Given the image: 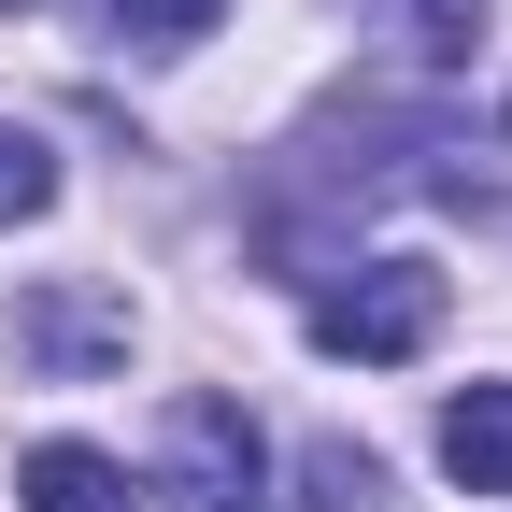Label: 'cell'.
<instances>
[{
	"mask_svg": "<svg viewBox=\"0 0 512 512\" xmlns=\"http://www.w3.org/2000/svg\"><path fill=\"white\" fill-rule=\"evenodd\" d=\"M313 342H328V356H356V370L427 356V342H441V271H427V256H370V271L313 285Z\"/></svg>",
	"mask_w": 512,
	"mask_h": 512,
	"instance_id": "cell-1",
	"label": "cell"
},
{
	"mask_svg": "<svg viewBox=\"0 0 512 512\" xmlns=\"http://www.w3.org/2000/svg\"><path fill=\"white\" fill-rule=\"evenodd\" d=\"M157 498H171V512H242V498H256V427H242V399H171V427H157Z\"/></svg>",
	"mask_w": 512,
	"mask_h": 512,
	"instance_id": "cell-2",
	"label": "cell"
},
{
	"mask_svg": "<svg viewBox=\"0 0 512 512\" xmlns=\"http://www.w3.org/2000/svg\"><path fill=\"white\" fill-rule=\"evenodd\" d=\"M15 356H29V370H100V356H128V299H100V285H43V299L15 313Z\"/></svg>",
	"mask_w": 512,
	"mask_h": 512,
	"instance_id": "cell-3",
	"label": "cell"
},
{
	"mask_svg": "<svg viewBox=\"0 0 512 512\" xmlns=\"http://www.w3.org/2000/svg\"><path fill=\"white\" fill-rule=\"evenodd\" d=\"M441 470L470 498H512V384H470V399H441Z\"/></svg>",
	"mask_w": 512,
	"mask_h": 512,
	"instance_id": "cell-4",
	"label": "cell"
},
{
	"mask_svg": "<svg viewBox=\"0 0 512 512\" xmlns=\"http://www.w3.org/2000/svg\"><path fill=\"white\" fill-rule=\"evenodd\" d=\"M15 512H128V470L86 456V441H43V456L15 470Z\"/></svg>",
	"mask_w": 512,
	"mask_h": 512,
	"instance_id": "cell-5",
	"label": "cell"
},
{
	"mask_svg": "<svg viewBox=\"0 0 512 512\" xmlns=\"http://www.w3.org/2000/svg\"><path fill=\"white\" fill-rule=\"evenodd\" d=\"M57 200V157H43V128H15V114H0V228H29Z\"/></svg>",
	"mask_w": 512,
	"mask_h": 512,
	"instance_id": "cell-6",
	"label": "cell"
},
{
	"mask_svg": "<svg viewBox=\"0 0 512 512\" xmlns=\"http://www.w3.org/2000/svg\"><path fill=\"white\" fill-rule=\"evenodd\" d=\"M299 484H313L299 512H370V498H384V470L356 456V441H313V456H299Z\"/></svg>",
	"mask_w": 512,
	"mask_h": 512,
	"instance_id": "cell-7",
	"label": "cell"
},
{
	"mask_svg": "<svg viewBox=\"0 0 512 512\" xmlns=\"http://www.w3.org/2000/svg\"><path fill=\"white\" fill-rule=\"evenodd\" d=\"M214 15H228V0H100V29H114V43H200Z\"/></svg>",
	"mask_w": 512,
	"mask_h": 512,
	"instance_id": "cell-8",
	"label": "cell"
},
{
	"mask_svg": "<svg viewBox=\"0 0 512 512\" xmlns=\"http://www.w3.org/2000/svg\"><path fill=\"white\" fill-rule=\"evenodd\" d=\"M413 29H427V57H470L484 43V0H413Z\"/></svg>",
	"mask_w": 512,
	"mask_h": 512,
	"instance_id": "cell-9",
	"label": "cell"
},
{
	"mask_svg": "<svg viewBox=\"0 0 512 512\" xmlns=\"http://www.w3.org/2000/svg\"><path fill=\"white\" fill-rule=\"evenodd\" d=\"M0 15H29V0H0Z\"/></svg>",
	"mask_w": 512,
	"mask_h": 512,
	"instance_id": "cell-10",
	"label": "cell"
}]
</instances>
